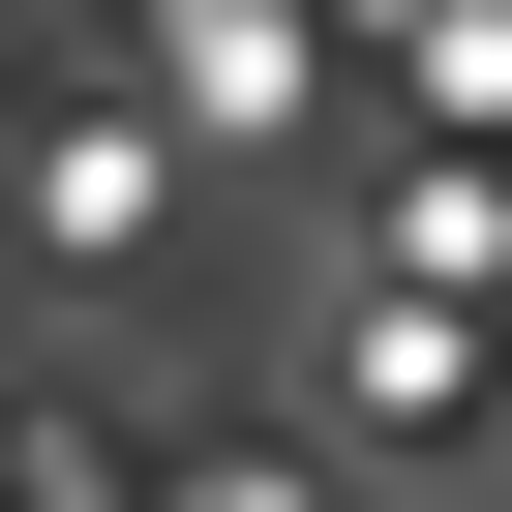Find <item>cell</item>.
Returning a JSON list of instances; mask_svg holds the SVG:
<instances>
[{"label": "cell", "mask_w": 512, "mask_h": 512, "mask_svg": "<svg viewBox=\"0 0 512 512\" xmlns=\"http://www.w3.org/2000/svg\"><path fill=\"white\" fill-rule=\"evenodd\" d=\"M151 181H181L151 121H61V151H31V241H61V272H121V241H151Z\"/></svg>", "instance_id": "cell-1"}, {"label": "cell", "mask_w": 512, "mask_h": 512, "mask_svg": "<svg viewBox=\"0 0 512 512\" xmlns=\"http://www.w3.org/2000/svg\"><path fill=\"white\" fill-rule=\"evenodd\" d=\"M0 31H31V0H0Z\"/></svg>", "instance_id": "cell-2"}]
</instances>
